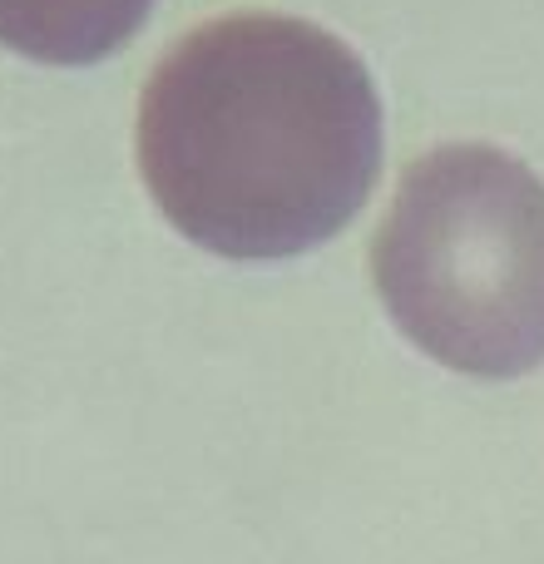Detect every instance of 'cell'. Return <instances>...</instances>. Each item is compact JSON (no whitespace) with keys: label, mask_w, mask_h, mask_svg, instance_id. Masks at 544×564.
<instances>
[{"label":"cell","mask_w":544,"mask_h":564,"mask_svg":"<svg viewBox=\"0 0 544 564\" xmlns=\"http://www.w3.org/2000/svg\"><path fill=\"white\" fill-rule=\"evenodd\" d=\"M139 174L188 243L297 258L337 238L377 188V85L347 40L312 20H208L149 75Z\"/></svg>","instance_id":"cell-1"},{"label":"cell","mask_w":544,"mask_h":564,"mask_svg":"<svg viewBox=\"0 0 544 564\" xmlns=\"http://www.w3.org/2000/svg\"><path fill=\"white\" fill-rule=\"evenodd\" d=\"M154 0H0V45L40 65H95L139 35Z\"/></svg>","instance_id":"cell-3"},{"label":"cell","mask_w":544,"mask_h":564,"mask_svg":"<svg viewBox=\"0 0 544 564\" xmlns=\"http://www.w3.org/2000/svg\"><path fill=\"white\" fill-rule=\"evenodd\" d=\"M371 278L440 367L525 377L544 361V184L490 144L416 159L377 228Z\"/></svg>","instance_id":"cell-2"}]
</instances>
